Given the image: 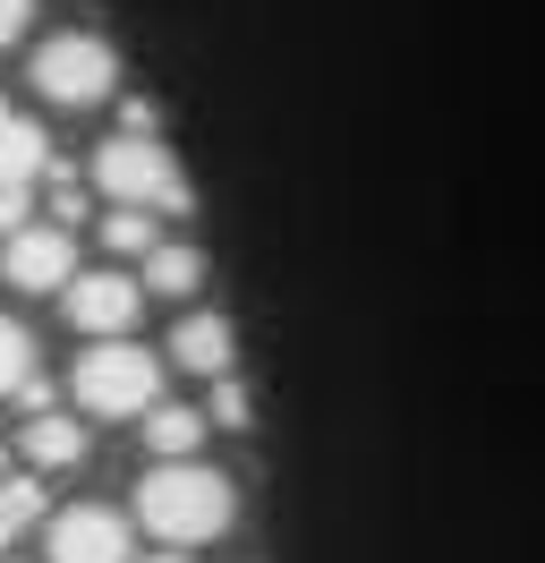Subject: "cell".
I'll return each instance as SVG.
<instances>
[{
  "label": "cell",
  "mask_w": 545,
  "mask_h": 563,
  "mask_svg": "<svg viewBox=\"0 0 545 563\" xmlns=\"http://www.w3.org/2000/svg\"><path fill=\"white\" fill-rule=\"evenodd\" d=\"M26 222H34V188H0V240L26 231Z\"/></svg>",
  "instance_id": "cell-17"
},
{
  "label": "cell",
  "mask_w": 545,
  "mask_h": 563,
  "mask_svg": "<svg viewBox=\"0 0 545 563\" xmlns=\"http://www.w3.org/2000/svg\"><path fill=\"white\" fill-rule=\"evenodd\" d=\"M0 274H9V290H68V274H77V240H68V222H52V231H9V247H0Z\"/></svg>",
  "instance_id": "cell-6"
},
{
  "label": "cell",
  "mask_w": 545,
  "mask_h": 563,
  "mask_svg": "<svg viewBox=\"0 0 545 563\" xmlns=\"http://www.w3.org/2000/svg\"><path fill=\"white\" fill-rule=\"evenodd\" d=\"M102 247H111V256H145V247H154V213H145V206L102 213Z\"/></svg>",
  "instance_id": "cell-15"
},
{
  "label": "cell",
  "mask_w": 545,
  "mask_h": 563,
  "mask_svg": "<svg viewBox=\"0 0 545 563\" xmlns=\"http://www.w3.org/2000/svg\"><path fill=\"white\" fill-rule=\"evenodd\" d=\"M52 213L77 231V222H86V188H77V179H60V188H52Z\"/></svg>",
  "instance_id": "cell-18"
},
{
  "label": "cell",
  "mask_w": 545,
  "mask_h": 563,
  "mask_svg": "<svg viewBox=\"0 0 545 563\" xmlns=\"http://www.w3.org/2000/svg\"><path fill=\"white\" fill-rule=\"evenodd\" d=\"M26 9H34V0H0V43L26 35Z\"/></svg>",
  "instance_id": "cell-19"
},
{
  "label": "cell",
  "mask_w": 545,
  "mask_h": 563,
  "mask_svg": "<svg viewBox=\"0 0 545 563\" xmlns=\"http://www.w3.org/2000/svg\"><path fill=\"white\" fill-rule=\"evenodd\" d=\"M18 453H26L34 470H77V461H86V427L60 419V410H34V419L18 427Z\"/></svg>",
  "instance_id": "cell-9"
},
{
  "label": "cell",
  "mask_w": 545,
  "mask_h": 563,
  "mask_svg": "<svg viewBox=\"0 0 545 563\" xmlns=\"http://www.w3.org/2000/svg\"><path fill=\"white\" fill-rule=\"evenodd\" d=\"M0 461H9V453H0Z\"/></svg>",
  "instance_id": "cell-21"
},
{
  "label": "cell",
  "mask_w": 545,
  "mask_h": 563,
  "mask_svg": "<svg viewBox=\"0 0 545 563\" xmlns=\"http://www.w3.org/2000/svg\"><path fill=\"white\" fill-rule=\"evenodd\" d=\"M145 444H154L163 461H188L204 444V419H197V410H179V401H170V410L154 401V410H145Z\"/></svg>",
  "instance_id": "cell-12"
},
{
  "label": "cell",
  "mask_w": 545,
  "mask_h": 563,
  "mask_svg": "<svg viewBox=\"0 0 545 563\" xmlns=\"http://www.w3.org/2000/svg\"><path fill=\"white\" fill-rule=\"evenodd\" d=\"M77 401H86L94 419H145V410L163 401V358L136 351L129 333H102L94 351L77 358Z\"/></svg>",
  "instance_id": "cell-3"
},
{
  "label": "cell",
  "mask_w": 545,
  "mask_h": 563,
  "mask_svg": "<svg viewBox=\"0 0 545 563\" xmlns=\"http://www.w3.org/2000/svg\"><path fill=\"white\" fill-rule=\"evenodd\" d=\"M231 351H238V324L231 317H188L170 333V358L197 367V376H231Z\"/></svg>",
  "instance_id": "cell-8"
},
{
  "label": "cell",
  "mask_w": 545,
  "mask_h": 563,
  "mask_svg": "<svg viewBox=\"0 0 545 563\" xmlns=\"http://www.w3.org/2000/svg\"><path fill=\"white\" fill-rule=\"evenodd\" d=\"M52 563H136L129 555V521L102 512V504H77L52 521Z\"/></svg>",
  "instance_id": "cell-7"
},
{
  "label": "cell",
  "mask_w": 545,
  "mask_h": 563,
  "mask_svg": "<svg viewBox=\"0 0 545 563\" xmlns=\"http://www.w3.org/2000/svg\"><path fill=\"white\" fill-rule=\"evenodd\" d=\"M136 282H145V290H163V299H197V290H204V256H197V247L154 240V247H145V274H136Z\"/></svg>",
  "instance_id": "cell-11"
},
{
  "label": "cell",
  "mask_w": 545,
  "mask_h": 563,
  "mask_svg": "<svg viewBox=\"0 0 545 563\" xmlns=\"http://www.w3.org/2000/svg\"><path fill=\"white\" fill-rule=\"evenodd\" d=\"M34 172H52V137L0 103V188H34Z\"/></svg>",
  "instance_id": "cell-10"
},
{
  "label": "cell",
  "mask_w": 545,
  "mask_h": 563,
  "mask_svg": "<svg viewBox=\"0 0 545 563\" xmlns=\"http://www.w3.org/2000/svg\"><path fill=\"white\" fill-rule=\"evenodd\" d=\"M145 563H197V555H179V547H163V555H145Z\"/></svg>",
  "instance_id": "cell-20"
},
{
  "label": "cell",
  "mask_w": 545,
  "mask_h": 563,
  "mask_svg": "<svg viewBox=\"0 0 545 563\" xmlns=\"http://www.w3.org/2000/svg\"><path fill=\"white\" fill-rule=\"evenodd\" d=\"M34 86L52 103H102V95H120V52L102 35H52L34 52Z\"/></svg>",
  "instance_id": "cell-4"
},
{
  "label": "cell",
  "mask_w": 545,
  "mask_h": 563,
  "mask_svg": "<svg viewBox=\"0 0 545 563\" xmlns=\"http://www.w3.org/2000/svg\"><path fill=\"white\" fill-rule=\"evenodd\" d=\"M68 324L86 333V342H102V333H129L136 308H145V282L111 274V265H94V274H68Z\"/></svg>",
  "instance_id": "cell-5"
},
{
  "label": "cell",
  "mask_w": 545,
  "mask_h": 563,
  "mask_svg": "<svg viewBox=\"0 0 545 563\" xmlns=\"http://www.w3.org/2000/svg\"><path fill=\"white\" fill-rule=\"evenodd\" d=\"M94 188L111 206H145V213H197V188L170 163V145L154 129H129V137L94 145Z\"/></svg>",
  "instance_id": "cell-2"
},
{
  "label": "cell",
  "mask_w": 545,
  "mask_h": 563,
  "mask_svg": "<svg viewBox=\"0 0 545 563\" xmlns=\"http://www.w3.org/2000/svg\"><path fill=\"white\" fill-rule=\"evenodd\" d=\"M213 427H231V435H247V427H256V401H247V385H238V376H213Z\"/></svg>",
  "instance_id": "cell-16"
},
{
  "label": "cell",
  "mask_w": 545,
  "mask_h": 563,
  "mask_svg": "<svg viewBox=\"0 0 545 563\" xmlns=\"http://www.w3.org/2000/svg\"><path fill=\"white\" fill-rule=\"evenodd\" d=\"M136 521L154 529L163 547H204V538L231 529V478L204 470L197 453L188 461H154L145 487H136Z\"/></svg>",
  "instance_id": "cell-1"
},
{
  "label": "cell",
  "mask_w": 545,
  "mask_h": 563,
  "mask_svg": "<svg viewBox=\"0 0 545 563\" xmlns=\"http://www.w3.org/2000/svg\"><path fill=\"white\" fill-rule=\"evenodd\" d=\"M26 376H34V333L18 317H0V401H18Z\"/></svg>",
  "instance_id": "cell-13"
},
{
  "label": "cell",
  "mask_w": 545,
  "mask_h": 563,
  "mask_svg": "<svg viewBox=\"0 0 545 563\" xmlns=\"http://www.w3.org/2000/svg\"><path fill=\"white\" fill-rule=\"evenodd\" d=\"M34 512H43V487L34 478H0V547H18L34 529Z\"/></svg>",
  "instance_id": "cell-14"
}]
</instances>
